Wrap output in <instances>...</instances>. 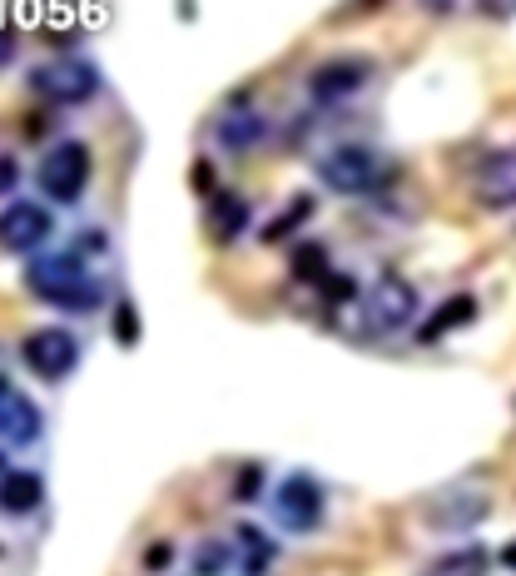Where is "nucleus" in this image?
<instances>
[{"mask_svg":"<svg viewBox=\"0 0 516 576\" xmlns=\"http://www.w3.org/2000/svg\"><path fill=\"white\" fill-rule=\"evenodd\" d=\"M25 288H30V298H40L50 308H65V313H95L105 303V284L95 279V269L85 264L80 249L35 254L25 264Z\"/></svg>","mask_w":516,"mask_h":576,"instance_id":"1","label":"nucleus"},{"mask_svg":"<svg viewBox=\"0 0 516 576\" xmlns=\"http://www.w3.org/2000/svg\"><path fill=\"white\" fill-rule=\"evenodd\" d=\"M313 174H318L323 189H333L343 199H363V194H383L387 184L397 179V159L387 149H378V144L343 140V144H328L313 159Z\"/></svg>","mask_w":516,"mask_h":576,"instance_id":"2","label":"nucleus"},{"mask_svg":"<svg viewBox=\"0 0 516 576\" xmlns=\"http://www.w3.org/2000/svg\"><path fill=\"white\" fill-rule=\"evenodd\" d=\"M353 308L363 313V338H392V333H402L422 313V293H417V284L407 274L378 269V279L363 288V298Z\"/></svg>","mask_w":516,"mask_h":576,"instance_id":"3","label":"nucleus"},{"mask_svg":"<svg viewBox=\"0 0 516 576\" xmlns=\"http://www.w3.org/2000/svg\"><path fill=\"white\" fill-rule=\"evenodd\" d=\"M90 174H95V159H90V144L85 140H60L50 144V154L40 159L35 169V184L50 204H80L85 189H90Z\"/></svg>","mask_w":516,"mask_h":576,"instance_id":"4","label":"nucleus"},{"mask_svg":"<svg viewBox=\"0 0 516 576\" xmlns=\"http://www.w3.org/2000/svg\"><path fill=\"white\" fill-rule=\"evenodd\" d=\"M273 517H278L283 532L313 537V532L323 527V517H328V492H323V482H318L313 472H288V477L278 482V492H273Z\"/></svg>","mask_w":516,"mask_h":576,"instance_id":"5","label":"nucleus"},{"mask_svg":"<svg viewBox=\"0 0 516 576\" xmlns=\"http://www.w3.org/2000/svg\"><path fill=\"white\" fill-rule=\"evenodd\" d=\"M373 75H378L373 55H333V60H323V65L308 70V100L323 105V110H333V105L353 100L358 90H368Z\"/></svg>","mask_w":516,"mask_h":576,"instance_id":"6","label":"nucleus"},{"mask_svg":"<svg viewBox=\"0 0 516 576\" xmlns=\"http://www.w3.org/2000/svg\"><path fill=\"white\" fill-rule=\"evenodd\" d=\"M30 95H40L45 105H85L100 90V70L90 60H45L25 75Z\"/></svg>","mask_w":516,"mask_h":576,"instance_id":"7","label":"nucleus"},{"mask_svg":"<svg viewBox=\"0 0 516 576\" xmlns=\"http://www.w3.org/2000/svg\"><path fill=\"white\" fill-rule=\"evenodd\" d=\"M20 363H25L40 383H65V378L75 373V363H80V343H75V333L60 328V323L30 328V333L20 338Z\"/></svg>","mask_w":516,"mask_h":576,"instance_id":"8","label":"nucleus"},{"mask_svg":"<svg viewBox=\"0 0 516 576\" xmlns=\"http://www.w3.org/2000/svg\"><path fill=\"white\" fill-rule=\"evenodd\" d=\"M268 135V115H263V105H258L249 90H234L224 105H219V115H214V144L224 149V154H249L258 149Z\"/></svg>","mask_w":516,"mask_h":576,"instance_id":"9","label":"nucleus"},{"mask_svg":"<svg viewBox=\"0 0 516 576\" xmlns=\"http://www.w3.org/2000/svg\"><path fill=\"white\" fill-rule=\"evenodd\" d=\"M487 517H492V492H487V487H472V482H457V487H447V492H437V497L427 502V527H432V532H447V537L472 532V527H482Z\"/></svg>","mask_w":516,"mask_h":576,"instance_id":"10","label":"nucleus"},{"mask_svg":"<svg viewBox=\"0 0 516 576\" xmlns=\"http://www.w3.org/2000/svg\"><path fill=\"white\" fill-rule=\"evenodd\" d=\"M472 199L492 214H512L516 209V144H502L492 154H482L477 174H472Z\"/></svg>","mask_w":516,"mask_h":576,"instance_id":"11","label":"nucleus"},{"mask_svg":"<svg viewBox=\"0 0 516 576\" xmlns=\"http://www.w3.org/2000/svg\"><path fill=\"white\" fill-rule=\"evenodd\" d=\"M50 234H55V219H50L45 204L15 199V204L0 209V249H10V254H35Z\"/></svg>","mask_w":516,"mask_h":576,"instance_id":"12","label":"nucleus"},{"mask_svg":"<svg viewBox=\"0 0 516 576\" xmlns=\"http://www.w3.org/2000/svg\"><path fill=\"white\" fill-rule=\"evenodd\" d=\"M477 313H482L477 293H452V298H442V303H437V308L417 323V343H422V348H432V343H442L447 333H457V328L477 323Z\"/></svg>","mask_w":516,"mask_h":576,"instance_id":"13","label":"nucleus"},{"mask_svg":"<svg viewBox=\"0 0 516 576\" xmlns=\"http://www.w3.org/2000/svg\"><path fill=\"white\" fill-rule=\"evenodd\" d=\"M244 229H254V204H249L239 189L209 194V239H214V244H234Z\"/></svg>","mask_w":516,"mask_h":576,"instance_id":"14","label":"nucleus"},{"mask_svg":"<svg viewBox=\"0 0 516 576\" xmlns=\"http://www.w3.org/2000/svg\"><path fill=\"white\" fill-rule=\"evenodd\" d=\"M40 428H45V418H40V408L25 398V393H5L0 398V442L5 447H30L35 437H40Z\"/></svg>","mask_w":516,"mask_h":576,"instance_id":"15","label":"nucleus"},{"mask_svg":"<svg viewBox=\"0 0 516 576\" xmlns=\"http://www.w3.org/2000/svg\"><path fill=\"white\" fill-rule=\"evenodd\" d=\"M40 502H45V482H40V472H5V477H0V512H10V517H30Z\"/></svg>","mask_w":516,"mask_h":576,"instance_id":"16","label":"nucleus"},{"mask_svg":"<svg viewBox=\"0 0 516 576\" xmlns=\"http://www.w3.org/2000/svg\"><path fill=\"white\" fill-rule=\"evenodd\" d=\"M313 209H318V199H313V194H293V199H288V204H283V209H278V214L258 229V239H263V244H283L288 234H298V229L313 219Z\"/></svg>","mask_w":516,"mask_h":576,"instance_id":"17","label":"nucleus"},{"mask_svg":"<svg viewBox=\"0 0 516 576\" xmlns=\"http://www.w3.org/2000/svg\"><path fill=\"white\" fill-rule=\"evenodd\" d=\"M487 572H492V552L472 542V547H452V552H442L422 576H487Z\"/></svg>","mask_w":516,"mask_h":576,"instance_id":"18","label":"nucleus"},{"mask_svg":"<svg viewBox=\"0 0 516 576\" xmlns=\"http://www.w3.org/2000/svg\"><path fill=\"white\" fill-rule=\"evenodd\" d=\"M338 264H333V254H328V244H318V239H303L298 249H293V279L308 288H323V279L333 274Z\"/></svg>","mask_w":516,"mask_h":576,"instance_id":"19","label":"nucleus"},{"mask_svg":"<svg viewBox=\"0 0 516 576\" xmlns=\"http://www.w3.org/2000/svg\"><path fill=\"white\" fill-rule=\"evenodd\" d=\"M239 542H244V552H239V562H244V572L249 576H263L273 567V557H278V547H273V537L254 527V522H239V532H234Z\"/></svg>","mask_w":516,"mask_h":576,"instance_id":"20","label":"nucleus"},{"mask_svg":"<svg viewBox=\"0 0 516 576\" xmlns=\"http://www.w3.org/2000/svg\"><path fill=\"white\" fill-rule=\"evenodd\" d=\"M239 567V547H229L224 537H204L194 547V572L199 576H229Z\"/></svg>","mask_w":516,"mask_h":576,"instance_id":"21","label":"nucleus"},{"mask_svg":"<svg viewBox=\"0 0 516 576\" xmlns=\"http://www.w3.org/2000/svg\"><path fill=\"white\" fill-rule=\"evenodd\" d=\"M115 343H120V348H134V343H139V308H134L129 298L115 303Z\"/></svg>","mask_w":516,"mask_h":576,"instance_id":"22","label":"nucleus"},{"mask_svg":"<svg viewBox=\"0 0 516 576\" xmlns=\"http://www.w3.org/2000/svg\"><path fill=\"white\" fill-rule=\"evenodd\" d=\"M258 492H263V467H254V462H249V467L239 472V487H234V497H239V502H254Z\"/></svg>","mask_w":516,"mask_h":576,"instance_id":"23","label":"nucleus"},{"mask_svg":"<svg viewBox=\"0 0 516 576\" xmlns=\"http://www.w3.org/2000/svg\"><path fill=\"white\" fill-rule=\"evenodd\" d=\"M10 189H20V159H15V154H0V199H5Z\"/></svg>","mask_w":516,"mask_h":576,"instance_id":"24","label":"nucleus"},{"mask_svg":"<svg viewBox=\"0 0 516 576\" xmlns=\"http://www.w3.org/2000/svg\"><path fill=\"white\" fill-rule=\"evenodd\" d=\"M110 249V234L100 229V224H90L85 234H80V254H105Z\"/></svg>","mask_w":516,"mask_h":576,"instance_id":"25","label":"nucleus"},{"mask_svg":"<svg viewBox=\"0 0 516 576\" xmlns=\"http://www.w3.org/2000/svg\"><path fill=\"white\" fill-rule=\"evenodd\" d=\"M189 179H194V189H199V194H219V189H224V184H214V169H209V159H199Z\"/></svg>","mask_w":516,"mask_h":576,"instance_id":"26","label":"nucleus"},{"mask_svg":"<svg viewBox=\"0 0 516 576\" xmlns=\"http://www.w3.org/2000/svg\"><path fill=\"white\" fill-rule=\"evenodd\" d=\"M169 562H174V547H169V542H154V547H149V557H144V567H149V572H164Z\"/></svg>","mask_w":516,"mask_h":576,"instance_id":"27","label":"nucleus"},{"mask_svg":"<svg viewBox=\"0 0 516 576\" xmlns=\"http://www.w3.org/2000/svg\"><path fill=\"white\" fill-rule=\"evenodd\" d=\"M482 10H487L492 20H512V15H516V0H482Z\"/></svg>","mask_w":516,"mask_h":576,"instance_id":"28","label":"nucleus"},{"mask_svg":"<svg viewBox=\"0 0 516 576\" xmlns=\"http://www.w3.org/2000/svg\"><path fill=\"white\" fill-rule=\"evenodd\" d=\"M417 5H422L427 15H452V10H457L462 0H417Z\"/></svg>","mask_w":516,"mask_h":576,"instance_id":"29","label":"nucleus"},{"mask_svg":"<svg viewBox=\"0 0 516 576\" xmlns=\"http://www.w3.org/2000/svg\"><path fill=\"white\" fill-rule=\"evenodd\" d=\"M10 55H15V35L0 25V65H10Z\"/></svg>","mask_w":516,"mask_h":576,"instance_id":"30","label":"nucleus"},{"mask_svg":"<svg viewBox=\"0 0 516 576\" xmlns=\"http://www.w3.org/2000/svg\"><path fill=\"white\" fill-rule=\"evenodd\" d=\"M497 562H502L507 572H516V537H512V542H507V547H502V557H497Z\"/></svg>","mask_w":516,"mask_h":576,"instance_id":"31","label":"nucleus"},{"mask_svg":"<svg viewBox=\"0 0 516 576\" xmlns=\"http://www.w3.org/2000/svg\"><path fill=\"white\" fill-rule=\"evenodd\" d=\"M378 5H387V0H358V10H378Z\"/></svg>","mask_w":516,"mask_h":576,"instance_id":"32","label":"nucleus"},{"mask_svg":"<svg viewBox=\"0 0 516 576\" xmlns=\"http://www.w3.org/2000/svg\"><path fill=\"white\" fill-rule=\"evenodd\" d=\"M5 393H10V383H5V373H0V398H5Z\"/></svg>","mask_w":516,"mask_h":576,"instance_id":"33","label":"nucleus"}]
</instances>
